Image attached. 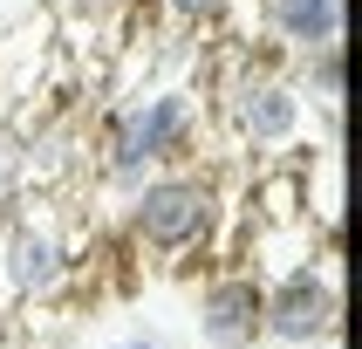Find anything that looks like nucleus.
I'll return each mask as SVG.
<instances>
[{
	"label": "nucleus",
	"instance_id": "obj_11",
	"mask_svg": "<svg viewBox=\"0 0 362 349\" xmlns=\"http://www.w3.org/2000/svg\"><path fill=\"white\" fill-rule=\"evenodd\" d=\"M123 349H164V343H151V336H130V343H123Z\"/></svg>",
	"mask_w": 362,
	"mask_h": 349
},
{
	"label": "nucleus",
	"instance_id": "obj_1",
	"mask_svg": "<svg viewBox=\"0 0 362 349\" xmlns=\"http://www.w3.org/2000/svg\"><path fill=\"white\" fill-rule=\"evenodd\" d=\"M199 123H205V96L192 82H158L144 96H117L96 123V178L110 192H137L151 171H171V164L192 158L199 144Z\"/></svg>",
	"mask_w": 362,
	"mask_h": 349
},
{
	"label": "nucleus",
	"instance_id": "obj_2",
	"mask_svg": "<svg viewBox=\"0 0 362 349\" xmlns=\"http://www.w3.org/2000/svg\"><path fill=\"white\" fill-rule=\"evenodd\" d=\"M226 219V192L212 171H151V178L123 199V226H130V240L144 253H164V261H178V253H199L212 240V226Z\"/></svg>",
	"mask_w": 362,
	"mask_h": 349
},
{
	"label": "nucleus",
	"instance_id": "obj_6",
	"mask_svg": "<svg viewBox=\"0 0 362 349\" xmlns=\"http://www.w3.org/2000/svg\"><path fill=\"white\" fill-rule=\"evenodd\" d=\"M260 302H267V281L246 274V267H226L199 287L192 302V328H199L205 349H260Z\"/></svg>",
	"mask_w": 362,
	"mask_h": 349
},
{
	"label": "nucleus",
	"instance_id": "obj_7",
	"mask_svg": "<svg viewBox=\"0 0 362 349\" xmlns=\"http://www.w3.org/2000/svg\"><path fill=\"white\" fill-rule=\"evenodd\" d=\"M260 28L287 55H308L322 41H342V0H260Z\"/></svg>",
	"mask_w": 362,
	"mask_h": 349
},
{
	"label": "nucleus",
	"instance_id": "obj_4",
	"mask_svg": "<svg viewBox=\"0 0 362 349\" xmlns=\"http://www.w3.org/2000/svg\"><path fill=\"white\" fill-rule=\"evenodd\" d=\"M219 110H226L233 144L253 151V158L301 144V130H308V103L281 69H240L233 82H219Z\"/></svg>",
	"mask_w": 362,
	"mask_h": 349
},
{
	"label": "nucleus",
	"instance_id": "obj_5",
	"mask_svg": "<svg viewBox=\"0 0 362 349\" xmlns=\"http://www.w3.org/2000/svg\"><path fill=\"white\" fill-rule=\"evenodd\" d=\"M76 274V253L69 240L55 233V219H28L14 212L7 233H0V287H7V302H55L62 287Z\"/></svg>",
	"mask_w": 362,
	"mask_h": 349
},
{
	"label": "nucleus",
	"instance_id": "obj_10",
	"mask_svg": "<svg viewBox=\"0 0 362 349\" xmlns=\"http://www.w3.org/2000/svg\"><path fill=\"white\" fill-rule=\"evenodd\" d=\"M158 7H164L171 28H192V35H212V28L233 14V0H158Z\"/></svg>",
	"mask_w": 362,
	"mask_h": 349
},
{
	"label": "nucleus",
	"instance_id": "obj_12",
	"mask_svg": "<svg viewBox=\"0 0 362 349\" xmlns=\"http://www.w3.org/2000/svg\"><path fill=\"white\" fill-rule=\"evenodd\" d=\"M89 7H117V0H89Z\"/></svg>",
	"mask_w": 362,
	"mask_h": 349
},
{
	"label": "nucleus",
	"instance_id": "obj_9",
	"mask_svg": "<svg viewBox=\"0 0 362 349\" xmlns=\"http://www.w3.org/2000/svg\"><path fill=\"white\" fill-rule=\"evenodd\" d=\"M28 192V130L0 123V205H14Z\"/></svg>",
	"mask_w": 362,
	"mask_h": 349
},
{
	"label": "nucleus",
	"instance_id": "obj_3",
	"mask_svg": "<svg viewBox=\"0 0 362 349\" xmlns=\"http://www.w3.org/2000/svg\"><path fill=\"white\" fill-rule=\"evenodd\" d=\"M342 336V281H335V246L322 261L287 267L260 302V349H335Z\"/></svg>",
	"mask_w": 362,
	"mask_h": 349
},
{
	"label": "nucleus",
	"instance_id": "obj_8",
	"mask_svg": "<svg viewBox=\"0 0 362 349\" xmlns=\"http://www.w3.org/2000/svg\"><path fill=\"white\" fill-rule=\"evenodd\" d=\"M294 89H301L308 110H342V41H322V48H308V55H294Z\"/></svg>",
	"mask_w": 362,
	"mask_h": 349
}]
</instances>
